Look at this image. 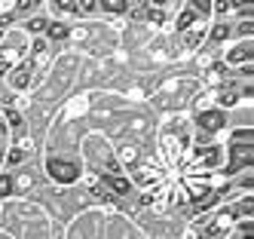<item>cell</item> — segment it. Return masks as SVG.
<instances>
[{
	"label": "cell",
	"mask_w": 254,
	"mask_h": 239,
	"mask_svg": "<svg viewBox=\"0 0 254 239\" xmlns=\"http://www.w3.org/2000/svg\"><path fill=\"white\" fill-rule=\"evenodd\" d=\"M6 159H9V165H15V162H22V159H25V151H12V154H9Z\"/></svg>",
	"instance_id": "52a82bcc"
},
{
	"label": "cell",
	"mask_w": 254,
	"mask_h": 239,
	"mask_svg": "<svg viewBox=\"0 0 254 239\" xmlns=\"http://www.w3.org/2000/svg\"><path fill=\"white\" fill-rule=\"evenodd\" d=\"M12 190V178H0V196H6Z\"/></svg>",
	"instance_id": "8992f818"
},
{
	"label": "cell",
	"mask_w": 254,
	"mask_h": 239,
	"mask_svg": "<svg viewBox=\"0 0 254 239\" xmlns=\"http://www.w3.org/2000/svg\"><path fill=\"white\" fill-rule=\"evenodd\" d=\"M49 34L56 37V40H62V37H67V25H64V22H62V25L52 22V25H49Z\"/></svg>",
	"instance_id": "277c9868"
},
{
	"label": "cell",
	"mask_w": 254,
	"mask_h": 239,
	"mask_svg": "<svg viewBox=\"0 0 254 239\" xmlns=\"http://www.w3.org/2000/svg\"><path fill=\"white\" fill-rule=\"evenodd\" d=\"M111 187L117 193H129V181H126V178H111Z\"/></svg>",
	"instance_id": "5b68a950"
},
{
	"label": "cell",
	"mask_w": 254,
	"mask_h": 239,
	"mask_svg": "<svg viewBox=\"0 0 254 239\" xmlns=\"http://www.w3.org/2000/svg\"><path fill=\"white\" fill-rule=\"evenodd\" d=\"M49 175L59 184H74L80 178V169L74 162H64V159H49Z\"/></svg>",
	"instance_id": "6da1fadb"
},
{
	"label": "cell",
	"mask_w": 254,
	"mask_h": 239,
	"mask_svg": "<svg viewBox=\"0 0 254 239\" xmlns=\"http://www.w3.org/2000/svg\"><path fill=\"white\" fill-rule=\"evenodd\" d=\"M230 62H251V40H245L239 49H230Z\"/></svg>",
	"instance_id": "3957f363"
},
{
	"label": "cell",
	"mask_w": 254,
	"mask_h": 239,
	"mask_svg": "<svg viewBox=\"0 0 254 239\" xmlns=\"http://www.w3.org/2000/svg\"><path fill=\"white\" fill-rule=\"evenodd\" d=\"M196 123H199V129H208V132H217V129L224 126V114H221V110H202Z\"/></svg>",
	"instance_id": "7a4b0ae2"
}]
</instances>
